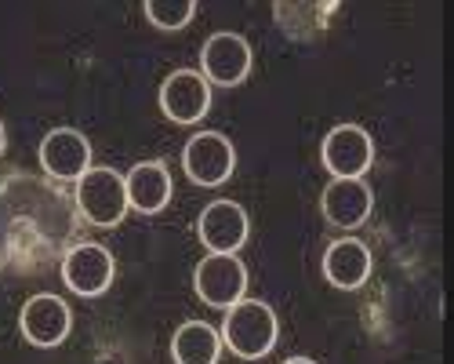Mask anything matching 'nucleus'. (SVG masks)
<instances>
[{
	"label": "nucleus",
	"mask_w": 454,
	"mask_h": 364,
	"mask_svg": "<svg viewBox=\"0 0 454 364\" xmlns=\"http://www.w3.org/2000/svg\"><path fill=\"white\" fill-rule=\"evenodd\" d=\"M277 336H280L277 313L262 299H240L237 306H230L222 324V343L244 360L266 357L277 346Z\"/></svg>",
	"instance_id": "1"
},
{
	"label": "nucleus",
	"mask_w": 454,
	"mask_h": 364,
	"mask_svg": "<svg viewBox=\"0 0 454 364\" xmlns=\"http://www.w3.org/2000/svg\"><path fill=\"white\" fill-rule=\"evenodd\" d=\"M77 208L91 226H117L128 215V190H124V175L113 168H88L77 178Z\"/></svg>",
	"instance_id": "2"
},
{
	"label": "nucleus",
	"mask_w": 454,
	"mask_h": 364,
	"mask_svg": "<svg viewBox=\"0 0 454 364\" xmlns=\"http://www.w3.org/2000/svg\"><path fill=\"white\" fill-rule=\"evenodd\" d=\"M197 296L215 306V310H230L244 299L247 291V266L240 263V255H204L193 273Z\"/></svg>",
	"instance_id": "3"
},
{
	"label": "nucleus",
	"mask_w": 454,
	"mask_h": 364,
	"mask_svg": "<svg viewBox=\"0 0 454 364\" xmlns=\"http://www.w3.org/2000/svg\"><path fill=\"white\" fill-rule=\"evenodd\" d=\"M182 168L197 186H222L237 168V150L233 142L218 131H200L185 142L182 150Z\"/></svg>",
	"instance_id": "4"
},
{
	"label": "nucleus",
	"mask_w": 454,
	"mask_h": 364,
	"mask_svg": "<svg viewBox=\"0 0 454 364\" xmlns=\"http://www.w3.org/2000/svg\"><path fill=\"white\" fill-rule=\"evenodd\" d=\"M251 73V44L240 33H215L200 51V77L218 88H237Z\"/></svg>",
	"instance_id": "5"
},
{
	"label": "nucleus",
	"mask_w": 454,
	"mask_h": 364,
	"mask_svg": "<svg viewBox=\"0 0 454 364\" xmlns=\"http://www.w3.org/2000/svg\"><path fill=\"white\" fill-rule=\"evenodd\" d=\"M320 157L334 178H364L374 161V142L360 124H338L327 131Z\"/></svg>",
	"instance_id": "6"
},
{
	"label": "nucleus",
	"mask_w": 454,
	"mask_h": 364,
	"mask_svg": "<svg viewBox=\"0 0 454 364\" xmlns=\"http://www.w3.org/2000/svg\"><path fill=\"white\" fill-rule=\"evenodd\" d=\"M197 233H200V244L207 251L237 255L247 244V233H251L247 211L237 201H211L197 218Z\"/></svg>",
	"instance_id": "7"
},
{
	"label": "nucleus",
	"mask_w": 454,
	"mask_h": 364,
	"mask_svg": "<svg viewBox=\"0 0 454 364\" xmlns=\"http://www.w3.org/2000/svg\"><path fill=\"white\" fill-rule=\"evenodd\" d=\"M113 255L102 244H77L66 251L62 259V281L69 291H77L84 299H95L113 284Z\"/></svg>",
	"instance_id": "8"
},
{
	"label": "nucleus",
	"mask_w": 454,
	"mask_h": 364,
	"mask_svg": "<svg viewBox=\"0 0 454 364\" xmlns=\"http://www.w3.org/2000/svg\"><path fill=\"white\" fill-rule=\"evenodd\" d=\"M160 109L175 124H197L211 109V84L197 69H175L160 88Z\"/></svg>",
	"instance_id": "9"
},
{
	"label": "nucleus",
	"mask_w": 454,
	"mask_h": 364,
	"mask_svg": "<svg viewBox=\"0 0 454 364\" xmlns=\"http://www.w3.org/2000/svg\"><path fill=\"white\" fill-rule=\"evenodd\" d=\"M19 328H22L26 343L51 350V346L66 343L69 328H73V313L59 296H33L19 313Z\"/></svg>",
	"instance_id": "10"
},
{
	"label": "nucleus",
	"mask_w": 454,
	"mask_h": 364,
	"mask_svg": "<svg viewBox=\"0 0 454 364\" xmlns=\"http://www.w3.org/2000/svg\"><path fill=\"white\" fill-rule=\"evenodd\" d=\"M41 168L51 178L77 182L91 168V142L77 128H55L41 142Z\"/></svg>",
	"instance_id": "11"
},
{
	"label": "nucleus",
	"mask_w": 454,
	"mask_h": 364,
	"mask_svg": "<svg viewBox=\"0 0 454 364\" xmlns=\"http://www.w3.org/2000/svg\"><path fill=\"white\" fill-rule=\"evenodd\" d=\"M324 218L331 226H342V230H356L367 223V215L374 208V194L364 178H331L327 190H324Z\"/></svg>",
	"instance_id": "12"
},
{
	"label": "nucleus",
	"mask_w": 454,
	"mask_h": 364,
	"mask_svg": "<svg viewBox=\"0 0 454 364\" xmlns=\"http://www.w3.org/2000/svg\"><path fill=\"white\" fill-rule=\"evenodd\" d=\"M128 204L142 215H157L171 201V171L160 161H142L124 175Z\"/></svg>",
	"instance_id": "13"
},
{
	"label": "nucleus",
	"mask_w": 454,
	"mask_h": 364,
	"mask_svg": "<svg viewBox=\"0 0 454 364\" xmlns=\"http://www.w3.org/2000/svg\"><path fill=\"white\" fill-rule=\"evenodd\" d=\"M324 277L342 291H356L371 277V248L356 237L334 241L324 255Z\"/></svg>",
	"instance_id": "14"
},
{
	"label": "nucleus",
	"mask_w": 454,
	"mask_h": 364,
	"mask_svg": "<svg viewBox=\"0 0 454 364\" xmlns=\"http://www.w3.org/2000/svg\"><path fill=\"white\" fill-rule=\"evenodd\" d=\"M218 353H222V332L207 320H185L171 339L175 364H218Z\"/></svg>",
	"instance_id": "15"
},
{
	"label": "nucleus",
	"mask_w": 454,
	"mask_h": 364,
	"mask_svg": "<svg viewBox=\"0 0 454 364\" xmlns=\"http://www.w3.org/2000/svg\"><path fill=\"white\" fill-rule=\"evenodd\" d=\"M197 15L193 0H145V19L157 29H182Z\"/></svg>",
	"instance_id": "16"
},
{
	"label": "nucleus",
	"mask_w": 454,
	"mask_h": 364,
	"mask_svg": "<svg viewBox=\"0 0 454 364\" xmlns=\"http://www.w3.org/2000/svg\"><path fill=\"white\" fill-rule=\"evenodd\" d=\"M4 146H8V131H4V121H0V157H4Z\"/></svg>",
	"instance_id": "17"
},
{
	"label": "nucleus",
	"mask_w": 454,
	"mask_h": 364,
	"mask_svg": "<svg viewBox=\"0 0 454 364\" xmlns=\"http://www.w3.org/2000/svg\"><path fill=\"white\" fill-rule=\"evenodd\" d=\"M284 364H317V360H309V357H291V360H284Z\"/></svg>",
	"instance_id": "18"
}]
</instances>
